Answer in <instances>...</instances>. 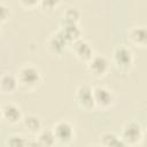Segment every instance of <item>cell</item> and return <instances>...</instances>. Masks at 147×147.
<instances>
[{
    "instance_id": "19",
    "label": "cell",
    "mask_w": 147,
    "mask_h": 147,
    "mask_svg": "<svg viewBox=\"0 0 147 147\" xmlns=\"http://www.w3.org/2000/svg\"><path fill=\"white\" fill-rule=\"evenodd\" d=\"M62 0H40L39 7L47 13H51L53 10H55L60 5H61Z\"/></svg>"
},
{
    "instance_id": "16",
    "label": "cell",
    "mask_w": 147,
    "mask_h": 147,
    "mask_svg": "<svg viewBox=\"0 0 147 147\" xmlns=\"http://www.w3.org/2000/svg\"><path fill=\"white\" fill-rule=\"evenodd\" d=\"M100 144L106 147H119L124 146L122 139L119 136H117L114 132H105L100 137Z\"/></svg>"
},
{
    "instance_id": "17",
    "label": "cell",
    "mask_w": 147,
    "mask_h": 147,
    "mask_svg": "<svg viewBox=\"0 0 147 147\" xmlns=\"http://www.w3.org/2000/svg\"><path fill=\"white\" fill-rule=\"evenodd\" d=\"M6 145L14 146V147H22V146L31 145V142L24 136H21V134H11L6 140Z\"/></svg>"
},
{
    "instance_id": "7",
    "label": "cell",
    "mask_w": 147,
    "mask_h": 147,
    "mask_svg": "<svg viewBox=\"0 0 147 147\" xmlns=\"http://www.w3.org/2000/svg\"><path fill=\"white\" fill-rule=\"evenodd\" d=\"M75 99L79 108L84 110H91L94 108L93 100V87L87 84H82L77 87L75 93Z\"/></svg>"
},
{
    "instance_id": "10",
    "label": "cell",
    "mask_w": 147,
    "mask_h": 147,
    "mask_svg": "<svg viewBox=\"0 0 147 147\" xmlns=\"http://www.w3.org/2000/svg\"><path fill=\"white\" fill-rule=\"evenodd\" d=\"M129 40L136 47L145 48L147 46V30L144 25L133 26L129 31Z\"/></svg>"
},
{
    "instance_id": "11",
    "label": "cell",
    "mask_w": 147,
    "mask_h": 147,
    "mask_svg": "<svg viewBox=\"0 0 147 147\" xmlns=\"http://www.w3.org/2000/svg\"><path fill=\"white\" fill-rule=\"evenodd\" d=\"M74 53L76 55V57L83 62H87L92 56H93V49L92 46L83 40V39H78L77 41L74 42Z\"/></svg>"
},
{
    "instance_id": "2",
    "label": "cell",
    "mask_w": 147,
    "mask_h": 147,
    "mask_svg": "<svg viewBox=\"0 0 147 147\" xmlns=\"http://www.w3.org/2000/svg\"><path fill=\"white\" fill-rule=\"evenodd\" d=\"M18 86L25 88V90H31L34 88L38 84L41 82V72L40 70L32 65V64H26L20 68L16 75Z\"/></svg>"
},
{
    "instance_id": "22",
    "label": "cell",
    "mask_w": 147,
    "mask_h": 147,
    "mask_svg": "<svg viewBox=\"0 0 147 147\" xmlns=\"http://www.w3.org/2000/svg\"><path fill=\"white\" fill-rule=\"evenodd\" d=\"M2 119V114H1V107H0V121Z\"/></svg>"
},
{
    "instance_id": "14",
    "label": "cell",
    "mask_w": 147,
    "mask_h": 147,
    "mask_svg": "<svg viewBox=\"0 0 147 147\" xmlns=\"http://www.w3.org/2000/svg\"><path fill=\"white\" fill-rule=\"evenodd\" d=\"M18 88L16 76L5 74L0 77V92L3 94H11Z\"/></svg>"
},
{
    "instance_id": "21",
    "label": "cell",
    "mask_w": 147,
    "mask_h": 147,
    "mask_svg": "<svg viewBox=\"0 0 147 147\" xmlns=\"http://www.w3.org/2000/svg\"><path fill=\"white\" fill-rule=\"evenodd\" d=\"M21 6L25 9H34L36 7H39L40 0H18Z\"/></svg>"
},
{
    "instance_id": "1",
    "label": "cell",
    "mask_w": 147,
    "mask_h": 147,
    "mask_svg": "<svg viewBox=\"0 0 147 147\" xmlns=\"http://www.w3.org/2000/svg\"><path fill=\"white\" fill-rule=\"evenodd\" d=\"M119 137L124 146H137L144 141L145 131L140 123L136 121H129L123 125Z\"/></svg>"
},
{
    "instance_id": "15",
    "label": "cell",
    "mask_w": 147,
    "mask_h": 147,
    "mask_svg": "<svg viewBox=\"0 0 147 147\" xmlns=\"http://www.w3.org/2000/svg\"><path fill=\"white\" fill-rule=\"evenodd\" d=\"M36 144L39 146H46V147L54 146L56 144V139L53 133V130L52 129H41L37 133Z\"/></svg>"
},
{
    "instance_id": "9",
    "label": "cell",
    "mask_w": 147,
    "mask_h": 147,
    "mask_svg": "<svg viewBox=\"0 0 147 147\" xmlns=\"http://www.w3.org/2000/svg\"><path fill=\"white\" fill-rule=\"evenodd\" d=\"M59 31L62 33V36L65 38V40L69 44H74L82 37V30L76 23H69V22L62 21L60 24Z\"/></svg>"
},
{
    "instance_id": "6",
    "label": "cell",
    "mask_w": 147,
    "mask_h": 147,
    "mask_svg": "<svg viewBox=\"0 0 147 147\" xmlns=\"http://www.w3.org/2000/svg\"><path fill=\"white\" fill-rule=\"evenodd\" d=\"M53 133L55 136L56 142L60 144H69L74 140L75 138V129L72 126V124L68 121H59L54 124V126L52 127Z\"/></svg>"
},
{
    "instance_id": "12",
    "label": "cell",
    "mask_w": 147,
    "mask_h": 147,
    "mask_svg": "<svg viewBox=\"0 0 147 147\" xmlns=\"http://www.w3.org/2000/svg\"><path fill=\"white\" fill-rule=\"evenodd\" d=\"M69 45V42L65 40V38L62 36V33L60 31H57L56 33H54L47 41V46L49 48V51L53 54H62L65 49V47Z\"/></svg>"
},
{
    "instance_id": "13",
    "label": "cell",
    "mask_w": 147,
    "mask_h": 147,
    "mask_svg": "<svg viewBox=\"0 0 147 147\" xmlns=\"http://www.w3.org/2000/svg\"><path fill=\"white\" fill-rule=\"evenodd\" d=\"M22 123H23V126L25 127V130L31 134H37L42 129L41 118L37 115H33V114L23 116Z\"/></svg>"
},
{
    "instance_id": "23",
    "label": "cell",
    "mask_w": 147,
    "mask_h": 147,
    "mask_svg": "<svg viewBox=\"0 0 147 147\" xmlns=\"http://www.w3.org/2000/svg\"><path fill=\"white\" fill-rule=\"evenodd\" d=\"M0 33H1V24H0Z\"/></svg>"
},
{
    "instance_id": "4",
    "label": "cell",
    "mask_w": 147,
    "mask_h": 147,
    "mask_svg": "<svg viewBox=\"0 0 147 147\" xmlns=\"http://www.w3.org/2000/svg\"><path fill=\"white\" fill-rule=\"evenodd\" d=\"M93 100L94 107L101 110H107L115 105L116 98L111 90L105 86H95L93 87Z\"/></svg>"
},
{
    "instance_id": "18",
    "label": "cell",
    "mask_w": 147,
    "mask_h": 147,
    "mask_svg": "<svg viewBox=\"0 0 147 147\" xmlns=\"http://www.w3.org/2000/svg\"><path fill=\"white\" fill-rule=\"evenodd\" d=\"M62 21L69 22V23H76L78 24L80 21V13L76 8H68L63 13V18Z\"/></svg>"
},
{
    "instance_id": "20",
    "label": "cell",
    "mask_w": 147,
    "mask_h": 147,
    "mask_svg": "<svg viewBox=\"0 0 147 147\" xmlns=\"http://www.w3.org/2000/svg\"><path fill=\"white\" fill-rule=\"evenodd\" d=\"M10 17V8L3 3V2H0V24L2 23H6Z\"/></svg>"
},
{
    "instance_id": "3",
    "label": "cell",
    "mask_w": 147,
    "mask_h": 147,
    "mask_svg": "<svg viewBox=\"0 0 147 147\" xmlns=\"http://www.w3.org/2000/svg\"><path fill=\"white\" fill-rule=\"evenodd\" d=\"M113 62L119 71L126 72L134 63V55L129 47L119 45L113 52Z\"/></svg>"
},
{
    "instance_id": "5",
    "label": "cell",
    "mask_w": 147,
    "mask_h": 147,
    "mask_svg": "<svg viewBox=\"0 0 147 147\" xmlns=\"http://www.w3.org/2000/svg\"><path fill=\"white\" fill-rule=\"evenodd\" d=\"M87 63V70L88 72L95 77V78H101L106 76V74L109 71L110 68V62L105 55L100 54H93V56L86 62Z\"/></svg>"
},
{
    "instance_id": "8",
    "label": "cell",
    "mask_w": 147,
    "mask_h": 147,
    "mask_svg": "<svg viewBox=\"0 0 147 147\" xmlns=\"http://www.w3.org/2000/svg\"><path fill=\"white\" fill-rule=\"evenodd\" d=\"M2 121L9 125H16L23 119V114L21 108L15 103H5L1 106Z\"/></svg>"
}]
</instances>
